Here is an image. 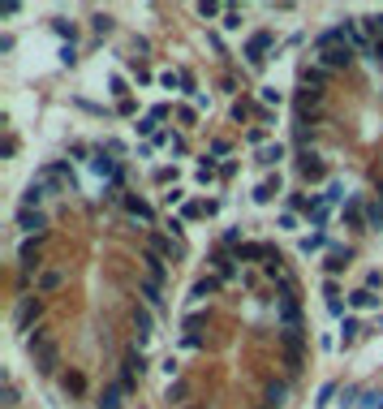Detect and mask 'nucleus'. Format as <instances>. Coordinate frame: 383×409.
<instances>
[{
    "instance_id": "9",
    "label": "nucleus",
    "mask_w": 383,
    "mask_h": 409,
    "mask_svg": "<svg viewBox=\"0 0 383 409\" xmlns=\"http://www.w3.org/2000/svg\"><path fill=\"white\" fill-rule=\"evenodd\" d=\"M151 250H155L159 258H172V254H177V250H181V245H177V241H168V237H159V233H155V237H151Z\"/></svg>"
},
{
    "instance_id": "3",
    "label": "nucleus",
    "mask_w": 383,
    "mask_h": 409,
    "mask_svg": "<svg viewBox=\"0 0 383 409\" xmlns=\"http://www.w3.org/2000/svg\"><path fill=\"white\" fill-rule=\"evenodd\" d=\"M142 263H147V280L164 285V276H168V263H164V258H159L155 250H147V254H142Z\"/></svg>"
},
{
    "instance_id": "13",
    "label": "nucleus",
    "mask_w": 383,
    "mask_h": 409,
    "mask_svg": "<svg viewBox=\"0 0 383 409\" xmlns=\"http://www.w3.org/2000/svg\"><path fill=\"white\" fill-rule=\"evenodd\" d=\"M220 289V280H216V276H207V280H198L194 285V302H202V298H211V293Z\"/></svg>"
},
{
    "instance_id": "27",
    "label": "nucleus",
    "mask_w": 383,
    "mask_h": 409,
    "mask_svg": "<svg viewBox=\"0 0 383 409\" xmlns=\"http://www.w3.org/2000/svg\"><path fill=\"white\" fill-rule=\"evenodd\" d=\"M318 245H323V233H310L306 241H301V250H318Z\"/></svg>"
},
{
    "instance_id": "12",
    "label": "nucleus",
    "mask_w": 383,
    "mask_h": 409,
    "mask_svg": "<svg viewBox=\"0 0 383 409\" xmlns=\"http://www.w3.org/2000/svg\"><path fill=\"white\" fill-rule=\"evenodd\" d=\"M284 159V146L276 142V146H263V151H259V164H263V168H271V164H280Z\"/></svg>"
},
{
    "instance_id": "10",
    "label": "nucleus",
    "mask_w": 383,
    "mask_h": 409,
    "mask_svg": "<svg viewBox=\"0 0 383 409\" xmlns=\"http://www.w3.org/2000/svg\"><path fill=\"white\" fill-rule=\"evenodd\" d=\"M318 104H323V91H318V87H310V91L297 95V108H301V112H310V108H318Z\"/></svg>"
},
{
    "instance_id": "19",
    "label": "nucleus",
    "mask_w": 383,
    "mask_h": 409,
    "mask_svg": "<svg viewBox=\"0 0 383 409\" xmlns=\"http://www.w3.org/2000/svg\"><path fill=\"white\" fill-rule=\"evenodd\" d=\"M86 388V379H82V375H78V371H69L65 375V392H73V397H78V392H82Z\"/></svg>"
},
{
    "instance_id": "22",
    "label": "nucleus",
    "mask_w": 383,
    "mask_h": 409,
    "mask_svg": "<svg viewBox=\"0 0 383 409\" xmlns=\"http://www.w3.org/2000/svg\"><path fill=\"white\" fill-rule=\"evenodd\" d=\"M22 263H26V267H35V263H39V245H30V241L22 245Z\"/></svg>"
},
{
    "instance_id": "28",
    "label": "nucleus",
    "mask_w": 383,
    "mask_h": 409,
    "mask_svg": "<svg viewBox=\"0 0 383 409\" xmlns=\"http://www.w3.org/2000/svg\"><path fill=\"white\" fill-rule=\"evenodd\" d=\"M91 26H95V30H100V35H108V30H113V18H104V13H100V18H95Z\"/></svg>"
},
{
    "instance_id": "7",
    "label": "nucleus",
    "mask_w": 383,
    "mask_h": 409,
    "mask_svg": "<svg viewBox=\"0 0 383 409\" xmlns=\"http://www.w3.org/2000/svg\"><path fill=\"white\" fill-rule=\"evenodd\" d=\"M60 285H65V272H56V267L39 276V293H56Z\"/></svg>"
},
{
    "instance_id": "1",
    "label": "nucleus",
    "mask_w": 383,
    "mask_h": 409,
    "mask_svg": "<svg viewBox=\"0 0 383 409\" xmlns=\"http://www.w3.org/2000/svg\"><path fill=\"white\" fill-rule=\"evenodd\" d=\"M26 345H30V353H35V371H39V375H52V371H56V357H60V349H56V340L47 336L43 327H39V332L26 340Z\"/></svg>"
},
{
    "instance_id": "14",
    "label": "nucleus",
    "mask_w": 383,
    "mask_h": 409,
    "mask_svg": "<svg viewBox=\"0 0 383 409\" xmlns=\"http://www.w3.org/2000/svg\"><path fill=\"white\" fill-rule=\"evenodd\" d=\"M43 199H47V194H43V181H30V190H26V207L35 211V207H39Z\"/></svg>"
},
{
    "instance_id": "18",
    "label": "nucleus",
    "mask_w": 383,
    "mask_h": 409,
    "mask_svg": "<svg viewBox=\"0 0 383 409\" xmlns=\"http://www.w3.org/2000/svg\"><path fill=\"white\" fill-rule=\"evenodd\" d=\"M142 298H147L151 306H164V298H159V285H155V280H142Z\"/></svg>"
},
{
    "instance_id": "20",
    "label": "nucleus",
    "mask_w": 383,
    "mask_h": 409,
    "mask_svg": "<svg viewBox=\"0 0 383 409\" xmlns=\"http://www.w3.org/2000/svg\"><path fill=\"white\" fill-rule=\"evenodd\" d=\"M185 392H189V388H185V384L177 379V384L168 388V397H164V401H168V405H181V401H185Z\"/></svg>"
},
{
    "instance_id": "4",
    "label": "nucleus",
    "mask_w": 383,
    "mask_h": 409,
    "mask_svg": "<svg viewBox=\"0 0 383 409\" xmlns=\"http://www.w3.org/2000/svg\"><path fill=\"white\" fill-rule=\"evenodd\" d=\"M267 43H271V35H254V39H250V47H246V60L254 65V69L263 65V52H267Z\"/></svg>"
},
{
    "instance_id": "21",
    "label": "nucleus",
    "mask_w": 383,
    "mask_h": 409,
    "mask_svg": "<svg viewBox=\"0 0 383 409\" xmlns=\"http://www.w3.org/2000/svg\"><path fill=\"white\" fill-rule=\"evenodd\" d=\"M375 302H379V298H375L371 289H358V293H353V306H362V310H366V306H375Z\"/></svg>"
},
{
    "instance_id": "11",
    "label": "nucleus",
    "mask_w": 383,
    "mask_h": 409,
    "mask_svg": "<svg viewBox=\"0 0 383 409\" xmlns=\"http://www.w3.org/2000/svg\"><path fill=\"white\" fill-rule=\"evenodd\" d=\"M134 327H138V340H151V310H134Z\"/></svg>"
},
{
    "instance_id": "25",
    "label": "nucleus",
    "mask_w": 383,
    "mask_h": 409,
    "mask_svg": "<svg viewBox=\"0 0 383 409\" xmlns=\"http://www.w3.org/2000/svg\"><path fill=\"white\" fill-rule=\"evenodd\" d=\"M130 211H134L138 220H151V207H147V203H138V199H130Z\"/></svg>"
},
{
    "instance_id": "17",
    "label": "nucleus",
    "mask_w": 383,
    "mask_h": 409,
    "mask_svg": "<svg viewBox=\"0 0 383 409\" xmlns=\"http://www.w3.org/2000/svg\"><path fill=\"white\" fill-rule=\"evenodd\" d=\"M237 254H242L246 263H250V258H271V250H267V245H242Z\"/></svg>"
},
{
    "instance_id": "23",
    "label": "nucleus",
    "mask_w": 383,
    "mask_h": 409,
    "mask_svg": "<svg viewBox=\"0 0 383 409\" xmlns=\"http://www.w3.org/2000/svg\"><path fill=\"white\" fill-rule=\"evenodd\" d=\"M362 409H383V392H366V397H362Z\"/></svg>"
},
{
    "instance_id": "29",
    "label": "nucleus",
    "mask_w": 383,
    "mask_h": 409,
    "mask_svg": "<svg viewBox=\"0 0 383 409\" xmlns=\"http://www.w3.org/2000/svg\"><path fill=\"white\" fill-rule=\"evenodd\" d=\"M366 216H371V224H375V228H383V207H371Z\"/></svg>"
},
{
    "instance_id": "2",
    "label": "nucleus",
    "mask_w": 383,
    "mask_h": 409,
    "mask_svg": "<svg viewBox=\"0 0 383 409\" xmlns=\"http://www.w3.org/2000/svg\"><path fill=\"white\" fill-rule=\"evenodd\" d=\"M349 60H353V47H340V43H332V47H323V65H327V69H340V65H349Z\"/></svg>"
},
{
    "instance_id": "8",
    "label": "nucleus",
    "mask_w": 383,
    "mask_h": 409,
    "mask_svg": "<svg viewBox=\"0 0 383 409\" xmlns=\"http://www.w3.org/2000/svg\"><path fill=\"white\" fill-rule=\"evenodd\" d=\"M301 173H306L310 181H323V177H327V168H323V164H318L314 155H301Z\"/></svg>"
},
{
    "instance_id": "15",
    "label": "nucleus",
    "mask_w": 383,
    "mask_h": 409,
    "mask_svg": "<svg viewBox=\"0 0 383 409\" xmlns=\"http://www.w3.org/2000/svg\"><path fill=\"white\" fill-rule=\"evenodd\" d=\"M276 194H280V181H263L259 190H254V199H259V203H271Z\"/></svg>"
},
{
    "instance_id": "24",
    "label": "nucleus",
    "mask_w": 383,
    "mask_h": 409,
    "mask_svg": "<svg viewBox=\"0 0 383 409\" xmlns=\"http://www.w3.org/2000/svg\"><path fill=\"white\" fill-rule=\"evenodd\" d=\"M284 397H289V392H284V384H271V392H267V401H271V405H284Z\"/></svg>"
},
{
    "instance_id": "16",
    "label": "nucleus",
    "mask_w": 383,
    "mask_h": 409,
    "mask_svg": "<svg viewBox=\"0 0 383 409\" xmlns=\"http://www.w3.org/2000/svg\"><path fill=\"white\" fill-rule=\"evenodd\" d=\"M100 409H121V388H104V397H100Z\"/></svg>"
},
{
    "instance_id": "26",
    "label": "nucleus",
    "mask_w": 383,
    "mask_h": 409,
    "mask_svg": "<svg viewBox=\"0 0 383 409\" xmlns=\"http://www.w3.org/2000/svg\"><path fill=\"white\" fill-rule=\"evenodd\" d=\"M301 78H306V82H310V87H318V82H327V69H306V74H301Z\"/></svg>"
},
{
    "instance_id": "5",
    "label": "nucleus",
    "mask_w": 383,
    "mask_h": 409,
    "mask_svg": "<svg viewBox=\"0 0 383 409\" xmlns=\"http://www.w3.org/2000/svg\"><path fill=\"white\" fill-rule=\"evenodd\" d=\"M39 315V298H22L18 302V315H13V323H18V327H26L30 319H35Z\"/></svg>"
},
{
    "instance_id": "6",
    "label": "nucleus",
    "mask_w": 383,
    "mask_h": 409,
    "mask_svg": "<svg viewBox=\"0 0 383 409\" xmlns=\"http://www.w3.org/2000/svg\"><path fill=\"white\" fill-rule=\"evenodd\" d=\"M18 224L26 228V233H39V228H47V216H43V211H22V216H18Z\"/></svg>"
}]
</instances>
